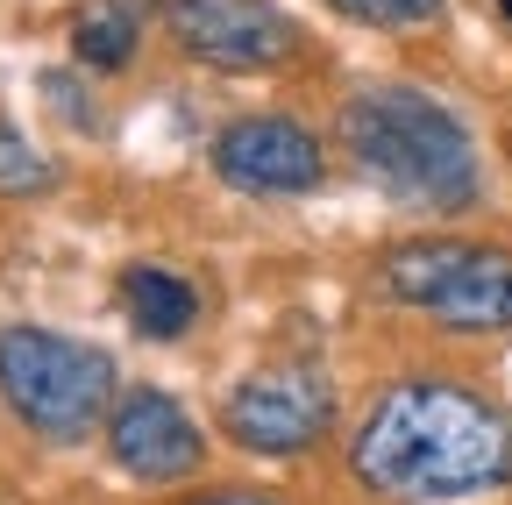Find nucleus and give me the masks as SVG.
Masks as SVG:
<instances>
[{
	"label": "nucleus",
	"mask_w": 512,
	"mask_h": 505,
	"mask_svg": "<svg viewBox=\"0 0 512 505\" xmlns=\"http://www.w3.org/2000/svg\"><path fill=\"white\" fill-rule=\"evenodd\" d=\"M356 484L399 505H456L512 484V420L470 385L406 377L356 427Z\"/></svg>",
	"instance_id": "obj_1"
},
{
	"label": "nucleus",
	"mask_w": 512,
	"mask_h": 505,
	"mask_svg": "<svg viewBox=\"0 0 512 505\" xmlns=\"http://www.w3.org/2000/svg\"><path fill=\"white\" fill-rule=\"evenodd\" d=\"M342 143L356 171L420 214H463L477 207V150L470 129L420 86H363L342 107Z\"/></svg>",
	"instance_id": "obj_2"
},
{
	"label": "nucleus",
	"mask_w": 512,
	"mask_h": 505,
	"mask_svg": "<svg viewBox=\"0 0 512 505\" xmlns=\"http://www.w3.org/2000/svg\"><path fill=\"white\" fill-rule=\"evenodd\" d=\"M0 399L43 441H86L114 399V356L57 328H0Z\"/></svg>",
	"instance_id": "obj_3"
},
{
	"label": "nucleus",
	"mask_w": 512,
	"mask_h": 505,
	"mask_svg": "<svg viewBox=\"0 0 512 505\" xmlns=\"http://www.w3.org/2000/svg\"><path fill=\"white\" fill-rule=\"evenodd\" d=\"M377 285L456 335L512 328V257L491 242H399L377 264Z\"/></svg>",
	"instance_id": "obj_4"
},
{
	"label": "nucleus",
	"mask_w": 512,
	"mask_h": 505,
	"mask_svg": "<svg viewBox=\"0 0 512 505\" xmlns=\"http://www.w3.org/2000/svg\"><path fill=\"white\" fill-rule=\"evenodd\" d=\"M328 420H335V392H328V377H320L313 363L256 370L221 406L228 441L249 449V456H299V449H313V441L328 434Z\"/></svg>",
	"instance_id": "obj_5"
},
{
	"label": "nucleus",
	"mask_w": 512,
	"mask_h": 505,
	"mask_svg": "<svg viewBox=\"0 0 512 505\" xmlns=\"http://www.w3.org/2000/svg\"><path fill=\"white\" fill-rule=\"evenodd\" d=\"M164 22L200 65H221V72H264L299 50L292 15L271 0H171Z\"/></svg>",
	"instance_id": "obj_6"
},
{
	"label": "nucleus",
	"mask_w": 512,
	"mask_h": 505,
	"mask_svg": "<svg viewBox=\"0 0 512 505\" xmlns=\"http://www.w3.org/2000/svg\"><path fill=\"white\" fill-rule=\"evenodd\" d=\"M214 171L235 185V193H313L328 178V157H320V136L292 114H242L214 136Z\"/></svg>",
	"instance_id": "obj_7"
},
{
	"label": "nucleus",
	"mask_w": 512,
	"mask_h": 505,
	"mask_svg": "<svg viewBox=\"0 0 512 505\" xmlns=\"http://www.w3.org/2000/svg\"><path fill=\"white\" fill-rule=\"evenodd\" d=\"M107 449L128 477H143V484H178L207 463V441L200 427H192V413L157 392V385H136V392H121L114 413H107Z\"/></svg>",
	"instance_id": "obj_8"
},
{
	"label": "nucleus",
	"mask_w": 512,
	"mask_h": 505,
	"mask_svg": "<svg viewBox=\"0 0 512 505\" xmlns=\"http://www.w3.org/2000/svg\"><path fill=\"white\" fill-rule=\"evenodd\" d=\"M121 313L136 321V335L178 342L192 321H200V292H192L178 271H164V264H128L121 271Z\"/></svg>",
	"instance_id": "obj_9"
},
{
	"label": "nucleus",
	"mask_w": 512,
	"mask_h": 505,
	"mask_svg": "<svg viewBox=\"0 0 512 505\" xmlns=\"http://www.w3.org/2000/svg\"><path fill=\"white\" fill-rule=\"evenodd\" d=\"M136 8H121V0H100V8H79L72 22V50L86 57L93 72H121L128 57H136Z\"/></svg>",
	"instance_id": "obj_10"
},
{
	"label": "nucleus",
	"mask_w": 512,
	"mask_h": 505,
	"mask_svg": "<svg viewBox=\"0 0 512 505\" xmlns=\"http://www.w3.org/2000/svg\"><path fill=\"white\" fill-rule=\"evenodd\" d=\"M43 185H57V164L22 129L0 121V200H29V193H43Z\"/></svg>",
	"instance_id": "obj_11"
},
{
	"label": "nucleus",
	"mask_w": 512,
	"mask_h": 505,
	"mask_svg": "<svg viewBox=\"0 0 512 505\" xmlns=\"http://www.w3.org/2000/svg\"><path fill=\"white\" fill-rule=\"evenodd\" d=\"M328 8H342L349 22H370V29H427L448 0H328Z\"/></svg>",
	"instance_id": "obj_12"
},
{
	"label": "nucleus",
	"mask_w": 512,
	"mask_h": 505,
	"mask_svg": "<svg viewBox=\"0 0 512 505\" xmlns=\"http://www.w3.org/2000/svg\"><path fill=\"white\" fill-rule=\"evenodd\" d=\"M192 505H278V498H264V491H200Z\"/></svg>",
	"instance_id": "obj_13"
},
{
	"label": "nucleus",
	"mask_w": 512,
	"mask_h": 505,
	"mask_svg": "<svg viewBox=\"0 0 512 505\" xmlns=\"http://www.w3.org/2000/svg\"><path fill=\"white\" fill-rule=\"evenodd\" d=\"M498 15H505V22H512V0H498Z\"/></svg>",
	"instance_id": "obj_14"
}]
</instances>
